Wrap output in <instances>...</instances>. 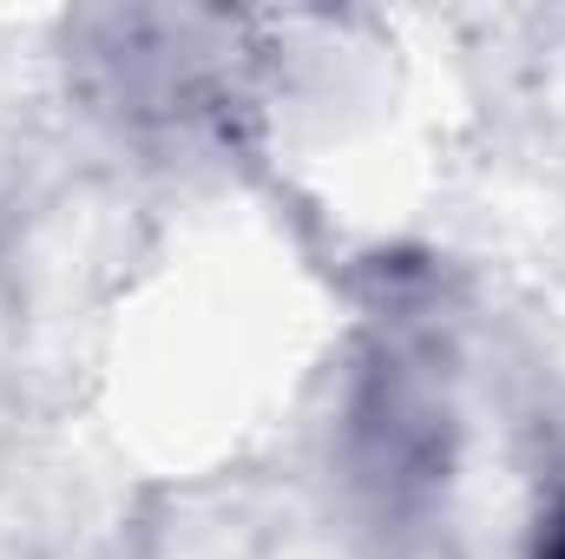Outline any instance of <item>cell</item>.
<instances>
[{"instance_id":"obj_1","label":"cell","mask_w":565,"mask_h":559,"mask_svg":"<svg viewBox=\"0 0 565 559\" xmlns=\"http://www.w3.org/2000/svg\"><path fill=\"white\" fill-rule=\"evenodd\" d=\"M540 559H565V514L553 520V534H546V547H540Z\"/></svg>"}]
</instances>
